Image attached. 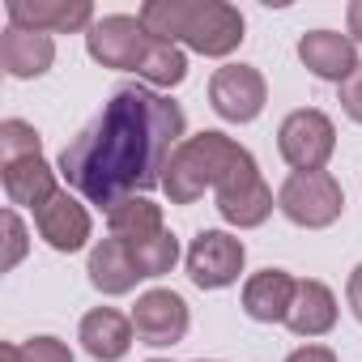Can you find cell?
<instances>
[{
  "label": "cell",
  "instance_id": "obj_19",
  "mask_svg": "<svg viewBox=\"0 0 362 362\" xmlns=\"http://www.w3.org/2000/svg\"><path fill=\"white\" fill-rule=\"evenodd\" d=\"M86 273H90V286L103 290V294H128L136 281H145L136 260H132V252H128V243H119V239H103L90 252Z\"/></svg>",
  "mask_w": 362,
  "mask_h": 362
},
{
  "label": "cell",
  "instance_id": "obj_5",
  "mask_svg": "<svg viewBox=\"0 0 362 362\" xmlns=\"http://www.w3.org/2000/svg\"><path fill=\"white\" fill-rule=\"evenodd\" d=\"M277 149L294 170H324V162L337 149V128L324 111L315 107H298L281 119L277 128Z\"/></svg>",
  "mask_w": 362,
  "mask_h": 362
},
{
  "label": "cell",
  "instance_id": "obj_26",
  "mask_svg": "<svg viewBox=\"0 0 362 362\" xmlns=\"http://www.w3.org/2000/svg\"><path fill=\"white\" fill-rule=\"evenodd\" d=\"M341 107H345V115L354 124H362V64L341 81Z\"/></svg>",
  "mask_w": 362,
  "mask_h": 362
},
{
  "label": "cell",
  "instance_id": "obj_23",
  "mask_svg": "<svg viewBox=\"0 0 362 362\" xmlns=\"http://www.w3.org/2000/svg\"><path fill=\"white\" fill-rule=\"evenodd\" d=\"M35 153H43V141H39V132L26 119H5L0 124V166L35 158Z\"/></svg>",
  "mask_w": 362,
  "mask_h": 362
},
{
  "label": "cell",
  "instance_id": "obj_1",
  "mask_svg": "<svg viewBox=\"0 0 362 362\" xmlns=\"http://www.w3.org/2000/svg\"><path fill=\"white\" fill-rule=\"evenodd\" d=\"M184 111L166 94L119 86L111 90L103 111L64 145L60 175L90 205H103L111 214L128 197L162 184V170L184 141Z\"/></svg>",
  "mask_w": 362,
  "mask_h": 362
},
{
  "label": "cell",
  "instance_id": "obj_17",
  "mask_svg": "<svg viewBox=\"0 0 362 362\" xmlns=\"http://www.w3.org/2000/svg\"><path fill=\"white\" fill-rule=\"evenodd\" d=\"M0 179H5V197L13 205H26V209H43L60 188H56V170L43 162V153L35 158H22V162H5L0 166Z\"/></svg>",
  "mask_w": 362,
  "mask_h": 362
},
{
  "label": "cell",
  "instance_id": "obj_27",
  "mask_svg": "<svg viewBox=\"0 0 362 362\" xmlns=\"http://www.w3.org/2000/svg\"><path fill=\"white\" fill-rule=\"evenodd\" d=\"M286 362H337V354H332L328 345H303V349H294Z\"/></svg>",
  "mask_w": 362,
  "mask_h": 362
},
{
  "label": "cell",
  "instance_id": "obj_28",
  "mask_svg": "<svg viewBox=\"0 0 362 362\" xmlns=\"http://www.w3.org/2000/svg\"><path fill=\"white\" fill-rule=\"evenodd\" d=\"M345 294H349V307H354V315H358V324H362V264L349 273V286H345Z\"/></svg>",
  "mask_w": 362,
  "mask_h": 362
},
{
  "label": "cell",
  "instance_id": "obj_11",
  "mask_svg": "<svg viewBox=\"0 0 362 362\" xmlns=\"http://www.w3.org/2000/svg\"><path fill=\"white\" fill-rule=\"evenodd\" d=\"M132 328L145 345L166 349L175 341H184L188 332V303L175 290H145L132 307Z\"/></svg>",
  "mask_w": 362,
  "mask_h": 362
},
{
  "label": "cell",
  "instance_id": "obj_6",
  "mask_svg": "<svg viewBox=\"0 0 362 362\" xmlns=\"http://www.w3.org/2000/svg\"><path fill=\"white\" fill-rule=\"evenodd\" d=\"M149 47H153V35L145 30L141 18H128V13L98 18L90 26V35H86V52L103 69H132V73H141Z\"/></svg>",
  "mask_w": 362,
  "mask_h": 362
},
{
  "label": "cell",
  "instance_id": "obj_12",
  "mask_svg": "<svg viewBox=\"0 0 362 362\" xmlns=\"http://www.w3.org/2000/svg\"><path fill=\"white\" fill-rule=\"evenodd\" d=\"M298 60L307 73H315L320 81H345L354 69H358V52H354V39L349 35H337V30H311L298 39Z\"/></svg>",
  "mask_w": 362,
  "mask_h": 362
},
{
  "label": "cell",
  "instance_id": "obj_9",
  "mask_svg": "<svg viewBox=\"0 0 362 362\" xmlns=\"http://www.w3.org/2000/svg\"><path fill=\"white\" fill-rule=\"evenodd\" d=\"M5 13H9V26L39 30V35H77L94 26L90 0H9Z\"/></svg>",
  "mask_w": 362,
  "mask_h": 362
},
{
  "label": "cell",
  "instance_id": "obj_14",
  "mask_svg": "<svg viewBox=\"0 0 362 362\" xmlns=\"http://www.w3.org/2000/svg\"><path fill=\"white\" fill-rule=\"evenodd\" d=\"M0 64H5L9 77H22V81L43 77L56 64V43H52V35L9 26L5 35H0Z\"/></svg>",
  "mask_w": 362,
  "mask_h": 362
},
{
  "label": "cell",
  "instance_id": "obj_21",
  "mask_svg": "<svg viewBox=\"0 0 362 362\" xmlns=\"http://www.w3.org/2000/svg\"><path fill=\"white\" fill-rule=\"evenodd\" d=\"M136 77H145L149 86L170 90V86H179V81L188 77V56L179 52L175 43L153 39V47H149V56H145V64H141V73H136Z\"/></svg>",
  "mask_w": 362,
  "mask_h": 362
},
{
  "label": "cell",
  "instance_id": "obj_25",
  "mask_svg": "<svg viewBox=\"0 0 362 362\" xmlns=\"http://www.w3.org/2000/svg\"><path fill=\"white\" fill-rule=\"evenodd\" d=\"M5 243H9V252H5V269H18L22 256H26V226H22V218H18L13 209L5 214Z\"/></svg>",
  "mask_w": 362,
  "mask_h": 362
},
{
  "label": "cell",
  "instance_id": "obj_10",
  "mask_svg": "<svg viewBox=\"0 0 362 362\" xmlns=\"http://www.w3.org/2000/svg\"><path fill=\"white\" fill-rule=\"evenodd\" d=\"M218 214L230 226H239V230H252V226H264L269 222L273 192H269L264 179H260L256 162L243 166V170H235L230 179H222V184H218Z\"/></svg>",
  "mask_w": 362,
  "mask_h": 362
},
{
  "label": "cell",
  "instance_id": "obj_20",
  "mask_svg": "<svg viewBox=\"0 0 362 362\" xmlns=\"http://www.w3.org/2000/svg\"><path fill=\"white\" fill-rule=\"evenodd\" d=\"M107 226H111V239H124V243H141V239H153L162 235V205H153L149 197H128L124 205H115L107 214Z\"/></svg>",
  "mask_w": 362,
  "mask_h": 362
},
{
  "label": "cell",
  "instance_id": "obj_8",
  "mask_svg": "<svg viewBox=\"0 0 362 362\" xmlns=\"http://www.w3.org/2000/svg\"><path fill=\"white\" fill-rule=\"evenodd\" d=\"M209 103H214V111H218L222 119L247 124V119H256V115L264 111L269 86H264L260 69H252V64H226V69H218L214 81H209Z\"/></svg>",
  "mask_w": 362,
  "mask_h": 362
},
{
  "label": "cell",
  "instance_id": "obj_7",
  "mask_svg": "<svg viewBox=\"0 0 362 362\" xmlns=\"http://www.w3.org/2000/svg\"><path fill=\"white\" fill-rule=\"evenodd\" d=\"M243 260H247L243 239H235L226 230H201L188 247V277L201 290H222V286L239 281Z\"/></svg>",
  "mask_w": 362,
  "mask_h": 362
},
{
  "label": "cell",
  "instance_id": "obj_16",
  "mask_svg": "<svg viewBox=\"0 0 362 362\" xmlns=\"http://www.w3.org/2000/svg\"><path fill=\"white\" fill-rule=\"evenodd\" d=\"M132 332H136L132 320L119 315L115 307H94L81 315V345L98 362H119L132 345Z\"/></svg>",
  "mask_w": 362,
  "mask_h": 362
},
{
  "label": "cell",
  "instance_id": "obj_3",
  "mask_svg": "<svg viewBox=\"0 0 362 362\" xmlns=\"http://www.w3.org/2000/svg\"><path fill=\"white\" fill-rule=\"evenodd\" d=\"M256 158L230 141L226 132H197V136H184L179 149L170 153L166 170H162V192L170 197V205H197L205 197V188L218 192L222 179H230L235 170L252 166Z\"/></svg>",
  "mask_w": 362,
  "mask_h": 362
},
{
  "label": "cell",
  "instance_id": "obj_30",
  "mask_svg": "<svg viewBox=\"0 0 362 362\" xmlns=\"http://www.w3.org/2000/svg\"><path fill=\"white\" fill-rule=\"evenodd\" d=\"M149 362H166V358H149Z\"/></svg>",
  "mask_w": 362,
  "mask_h": 362
},
{
  "label": "cell",
  "instance_id": "obj_2",
  "mask_svg": "<svg viewBox=\"0 0 362 362\" xmlns=\"http://www.w3.org/2000/svg\"><path fill=\"white\" fill-rule=\"evenodd\" d=\"M162 43H188L201 56H230L243 35V13L222 0H149L136 13Z\"/></svg>",
  "mask_w": 362,
  "mask_h": 362
},
{
  "label": "cell",
  "instance_id": "obj_18",
  "mask_svg": "<svg viewBox=\"0 0 362 362\" xmlns=\"http://www.w3.org/2000/svg\"><path fill=\"white\" fill-rule=\"evenodd\" d=\"M332 324H337V298H332V290L324 281L303 277L294 286V303L286 311V328L294 337H324Z\"/></svg>",
  "mask_w": 362,
  "mask_h": 362
},
{
  "label": "cell",
  "instance_id": "obj_22",
  "mask_svg": "<svg viewBox=\"0 0 362 362\" xmlns=\"http://www.w3.org/2000/svg\"><path fill=\"white\" fill-rule=\"evenodd\" d=\"M119 243H124V239H119ZM128 252H132L141 277H162V273H170L175 260H179V239H175L170 230H162V235H153V239L128 243Z\"/></svg>",
  "mask_w": 362,
  "mask_h": 362
},
{
  "label": "cell",
  "instance_id": "obj_29",
  "mask_svg": "<svg viewBox=\"0 0 362 362\" xmlns=\"http://www.w3.org/2000/svg\"><path fill=\"white\" fill-rule=\"evenodd\" d=\"M349 35H354V43H362V0L349 5Z\"/></svg>",
  "mask_w": 362,
  "mask_h": 362
},
{
  "label": "cell",
  "instance_id": "obj_4",
  "mask_svg": "<svg viewBox=\"0 0 362 362\" xmlns=\"http://www.w3.org/2000/svg\"><path fill=\"white\" fill-rule=\"evenodd\" d=\"M277 209L303 230H324L341 218L345 192L328 170H294L277 192Z\"/></svg>",
  "mask_w": 362,
  "mask_h": 362
},
{
  "label": "cell",
  "instance_id": "obj_13",
  "mask_svg": "<svg viewBox=\"0 0 362 362\" xmlns=\"http://www.w3.org/2000/svg\"><path fill=\"white\" fill-rule=\"evenodd\" d=\"M35 226H39V235L47 239V247H56V252H81L86 239H90V214H86V205H81L77 197H69V192H56V197L35 214Z\"/></svg>",
  "mask_w": 362,
  "mask_h": 362
},
{
  "label": "cell",
  "instance_id": "obj_24",
  "mask_svg": "<svg viewBox=\"0 0 362 362\" xmlns=\"http://www.w3.org/2000/svg\"><path fill=\"white\" fill-rule=\"evenodd\" d=\"M0 362H73V349L56 337H30L22 345H0Z\"/></svg>",
  "mask_w": 362,
  "mask_h": 362
},
{
  "label": "cell",
  "instance_id": "obj_15",
  "mask_svg": "<svg viewBox=\"0 0 362 362\" xmlns=\"http://www.w3.org/2000/svg\"><path fill=\"white\" fill-rule=\"evenodd\" d=\"M294 277L286 273V269H260V273H252L247 277V286H243V311L256 320V324H286V311H290V303H294Z\"/></svg>",
  "mask_w": 362,
  "mask_h": 362
}]
</instances>
